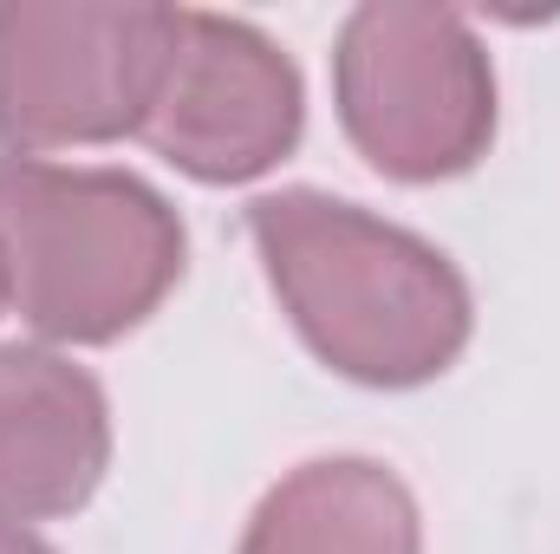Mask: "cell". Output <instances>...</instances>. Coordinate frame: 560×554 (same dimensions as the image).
<instances>
[{
    "label": "cell",
    "instance_id": "6da1fadb",
    "mask_svg": "<svg viewBox=\"0 0 560 554\" xmlns=\"http://www.w3.org/2000/svg\"><path fill=\"white\" fill-rule=\"evenodd\" d=\"M248 242L280 313L352 385L411 392L443 379L469 333V280L423 235L326 189H275L248 203Z\"/></svg>",
    "mask_w": 560,
    "mask_h": 554
},
{
    "label": "cell",
    "instance_id": "7a4b0ae2",
    "mask_svg": "<svg viewBox=\"0 0 560 554\" xmlns=\"http://www.w3.org/2000/svg\"><path fill=\"white\" fill-rule=\"evenodd\" d=\"M0 268L39 339L112 346L176 293L183 216L131 170L52 163L0 143Z\"/></svg>",
    "mask_w": 560,
    "mask_h": 554
},
{
    "label": "cell",
    "instance_id": "3957f363",
    "mask_svg": "<svg viewBox=\"0 0 560 554\" xmlns=\"http://www.w3.org/2000/svg\"><path fill=\"white\" fill-rule=\"evenodd\" d=\"M332 99L352 150L392 183H443L495 143V66L456 7L372 0L332 46Z\"/></svg>",
    "mask_w": 560,
    "mask_h": 554
},
{
    "label": "cell",
    "instance_id": "277c9868",
    "mask_svg": "<svg viewBox=\"0 0 560 554\" xmlns=\"http://www.w3.org/2000/svg\"><path fill=\"white\" fill-rule=\"evenodd\" d=\"M170 39L176 7L0 0V143L39 157L138 138Z\"/></svg>",
    "mask_w": 560,
    "mask_h": 554
},
{
    "label": "cell",
    "instance_id": "5b68a950",
    "mask_svg": "<svg viewBox=\"0 0 560 554\" xmlns=\"http://www.w3.org/2000/svg\"><path fill=\"white\" fill-rule=\"evenodd\" d=\"M306 125L300 66L255 20L176 7V39L156 72L138 138L196 183H255L293 157Z\"/></svg>",
    "mask_w": 560,
    "mask_h": 554
},
{
    "label": "cell",
    "instance_id": "8992f818",
    "mask_svg": "<svg viewBox=\"0 0 560 554\" xmlns=\"http://www.w3.org/2000/svg\"><path fill=\"white\" fill-rule=\"evenodd\" d=\"M105 470V385L52 346H0V522L79 516Z\"/></svg>",
    "mask_w": 560,
    "mask_h": 554
},
{
    "label": "cell",
    "instance_id": "52a82bcc",
    "mask_svg": "<svg viewBox=\"0 0 560 554\" xmlns=\"http://www.w3.org/2000/svg\"><path fill=\"white\" fill-rule=\"evenodd\" d=\"M242 554H423V522L398 470L372 457H319L261 496Z\"/></svg>",
    "mask_w": 560,
    "mask_h": 554
},
{
    "label": "cell",
    "instance_id": "ba28073f",
    "mask_svg": "<svg viewBox=\"0 0 560 554\" xmlns=\"http://www.w3.org/2000/svg\"><path fill=\"white\" fill-rule=\"evenodd\" d=\"M0 554H52L33 529H20V522H0Z\"/></svg>",
    "mask_w": 560,
    "mask_h": 554
},
{
    "label": "cell",
    "instance_id": "9c48e42d",
    "mask_svg": "<svg viewBox=\"0 0 560 554\" xmlns=\"http://www.w3.org/2000/svg\"><path fill=\"white\" fill-rule=\"evenodd\" d=\"M0 307H7V268H0Z\"/></svg>",
    "mask_w": 560,
    "mask_h": 554
}]
</instances>
